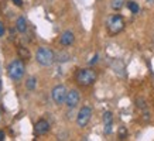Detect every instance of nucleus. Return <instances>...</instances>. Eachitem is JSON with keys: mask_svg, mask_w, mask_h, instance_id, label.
Wrapping results in <instances>:
<instances>
[{"mask_svg": "<svg viewBox=\"0 0 154 141\" xmlns=\"http://www.w3.org/2000/svg\"><path fill=\"white\" fill-rule=\"evenodd\" d=\"M17 51H19V55L21 59H30L31 55H30V51H28L27 48H19Z\"/></svg>", "mask_w": 154, "mask_h": 141, "instance_id": "nucleus-14", "label": "nucleus"}, {"mask_svg": "<svg viewBox=\"0 0 154 141\" xmlns=\"http://www.w3.org/2000/svg\"><path fill=\"white\" fill-rule=\"evenodd\" d=\"M125 27V20L122 16L119 14H113L112 17H109L107 20V28H109V31L112 34H117L120 33L122 30Z\"/></svg>", "mask_w": 154, "mask_h": 141, "instance_id": "nucleus-4", "label": "nucleus"}, {"mask_svg": "<svg viewBox=\"0 0 154 141\" xmlns=\"http://www.w3.org/2000/svg\"><path fill=\"white\" fill-rule=\"evenodd\" d=\"M112 124H113V116L110 112H106L103 114V126H105V133L110 134L112 133Z\"/></svg>", "mask_w": 154, "mask_h": 141, "instance_id": "nucleus-10", "label": "nucleus"}, {"mask_svg": "<svg viewBox=\"0 0 154 141\" xmlns=\"http://www.w3.org/2000/svg\"><path fill=\"white\" fill-rule=\"evenodd\" d=\"M5 35V24L0 21V37H3Z\"/></svg>", "mask_w": 154, "mask_h": 141, "instance_id": "nucleus-17", "label": "nucleus"}, {"mask_svg": "<svg viewBox=\"0 0 154 141\" xmlns=\"http://www.w3.org/2000/svg\"><path fill=\"white\" fill-rule=\"evenodd\" d=\"M96 62H98V55H95L94 58L89 61V65H94V64H96Z\"/></svg>", "mask_w": 154, "mask_h": 141, "instance_id": "nucleus-18", "label": "nucleus"}, {"mask_svg": "<svg viewBox=\"0 0 154 141\" xmlns=\"http://www.w3.org/2000/svg\"><path fill=\"white\" fill-rule=\"evenodd\" d=\"M16 27H17V31L20 33H24L26 30H27V21L24 17H19L17 19V23H16Z\"/></svg>", "mask_w": 154, "mask_h": 141, "instance_id": "nucleus-11", "label": "nucleus"}, {"mask_svg": "<svg viewBox=\"0 0 154 141\" xmlns=\"http://www.w3.org/2000/svg\"><path fill=\"white\" fill-rule=\"evenodd\" d=\"M35 61L41 66H51L55 62V54L47 47H40L35 54Z\"/></svg>", "mask_w": 154, "mask_h": 141, "instance_id": "nucleus-1", "label": "nucleus"}, {"mask_svg": "<svg viewBox=\"0 0 154 141\" xmlns=\"http://www.w3.org/2000/svg\"><path fill=\"white\" fill-rule=\"evenodd\" d=\"M50 130V124H48L47 120H38L35 123V127H34V133L41 136V134H45V133Z\"/></svg>", "mask_w": 154, "mask_h": 141, "instance_id": "nucleus-9", "label": "nucleus"}, {"mask_svg": "<svg viewBox=\"0 0 154 141\" xmlns=\"http://www.w3.org/2000/svg\"><path fill=\"white\" fill-rule=\"evenodd\" d=\"M66 93H68V90L64 85H57L55 88L52 89L51 92V98L54 100V103L55 104H64L65 103V99H66Z\"/></svg>", "mask_w": 154, "mask_h": 141, "instance_id": "nucleus-5", "label": "nucleus"}, {"mask_svg": "<svg viewBox=\"0 0 154 141\" xmlns=\"http://www.w3.org/2000/svg\"><path fill=\"white\" fill-rule=\"evenodd\" d=\"M96 80V72L94 69H81L78 70V74H76V82L82 86H89V85H92Z\"/></svg>", "mask_w": 154, "mask_h": 141, "instance_id": "nucleus-2", "label": "nucleus"}, {"mask_svg": "<svg viewBox=\"0 0 154 141\" xmlns=\"http://www.w3.org/2000/svg\"><path fill=\"white\" fill-rule=\"evenodd\" d=\"M75 41V35L72 31H64L61 34V38H60V42L64 45V47H69L72 45Z\"/></svg>", "mask_w": 154, "mask_h": 141, "instance_id": "nucleus-8", "label": "nucleus"}, {"mask_svg": "<svg viewBox=\"0 0 154 141\" xmlns=\"http://www.w3.org/2000/svg\"><path fill=\"white\" fill-rule=\"evenodd\" d=\"M11 2H13L16 6H21V4H23V0H11Z\"/></svg>", "mask_w": 154, "mask_h": 141, "instance_id": "nucleus-19", "label": "nucleus"}, {"mask_svg": "<svg viewBox=\"0 0 154 141\" xmlns=\"http://www.w3.org/2000/svg\"><path fill=\"white\" fill-rule=\"evenodd\" d=\"M127 7H129V10H130L133 14H137L139 10H140V7H139V4H137L136 2H129V3H127Z\"/></svg>", "mask_w": 154, "mask_h": 141, "instance_id": "nucleus-15", "label": "nucleus"}, {"mask_svg": "<svg viewBox=\"0 0 154 141\" xmlns=\"http://www.w3.org/2000/svg\"><path fill=\"white\" fill-rule=\"evenodd\" d=\"M26 86H27L28 90H34V89H35V86H37V79H35L34 76L28 78L27 82H26Z\"/></svg>", "mask_w": 154, "mask_h": 141, "instance_id": "nucleus-13", "label": "nucleus"}, {"mask_svg": "<svg viewBox=\"0 0 154 141\" xmlns=\"http://www.w3.org/2000/svg\"><path fill=\"white\" fill-rule=\"evenodd\" d=\"M149 2H154V0H149Z\"/></svg>", "mask_w": 154, "mask_h": 141, "instance_id": "nucleus-21", "label": "nucleus"}, {"mask_svg": "<svg viewBox=\"0 0 154 141\" xmlns=\"http://www.w3.org/2000/svg\"><path fill=\"white\" fill-rule=\"evenodd\" d=\"M69 59V55L68 54H58L55 56V61H60V62H65Z\"/></svg>", "mask_w": 154, "mask_h": 141, "instance_id": "nucleus-16", "label": "nucleus"}, {"mask_svg": "<svg viewBox=\"0 0 154 141\" xmlns=\"http://www.w3.org/2000/svg\"><path fill=\"white\" fill-rule=\"evenodd\" d=\"M79 92L76 89H71L68 93H66V99H65V104L68 106L69 109H74L78 106V103H79Z\"/></svg>", "mask_w": 154, "mask_h": 141, "instance_id": "nucleus-7", "label": "nucleus"}, {"mask_svg": "<svg viewBox=\"0 0 154 141\" xmlns=\"http://www.w3.org/2000/svg\"><path fill=\"white\" fill-rule=\"evenodd\" d=\"M2 140H5V134H3V133H0V141Z\"/></svg>", "mask_w": 154, "mask_h": 141, "instance_id": "nucleus-20", "label": "nucleus"}, {"mask_svg": "<svg viewBox=\"0 0 154 141\" xmlns=\"http://www.w3.org/2000/svg\"><path fill=\"white\" fill-rule=\"evenodd\" d=\"M7 72H9L10 79L13 80H20L24 75V64L21 59H14L13 62L9 64V68H7Z\"/></svg>", "mask_w": 154, "mask_h": 141, "instance_id": "nucleus-3", "label": "nucleus"}, {"mask_svg": "<svg viewBox=\"0 0 154 141\" xmlns=\"http://www.w3.org/2000/svg\"><path fill=\"white\" fill-rule=\"evenodd\" d=\"M126 3V0H112L110 2V6H112L113 10H120Z\"/></svg>", "mask_w": 154, "mask_h": 141, "instance_id": "nucleus-12", "label": "nucleus"}, {"mask_svg": "<svg viewBox=\"0 0 154 141\" xmlns=\"http://www.w3.org/2000/svg\"><path fill=\"white\" fill-rule=\"evenodd\" d=\"M91 116H92V109L88 106H84L76 116V124L79 127H85L91 120Z\"/></svg>", "mask_w": 154, "mask_h": 141, "instance_id": "nucleus-6", "label": "nucleus"}]
</instances>
